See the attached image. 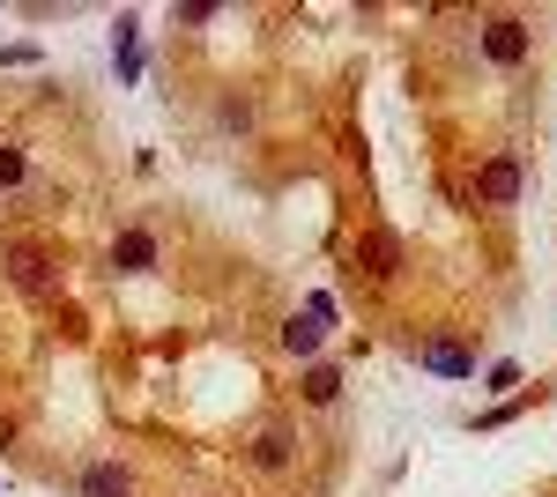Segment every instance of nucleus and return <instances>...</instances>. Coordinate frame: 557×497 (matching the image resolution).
Here are the masks:
<instances>
[{
	"label": "nucleus",
	"instance_id": "nucleus-2",
	"mask_svg": "<svg viewBox=\"0 0 557 497\" xmlns=\"http://www.w3.org/2000/svg\"><path fill=\"white\" fill-rule=\"evenodd\" d=\"M357 268H364L372 283H394V275H401V238H394V231H364V238H357Z\"/></svg>",
	"mask_w": 557,
	"mask_h": 497
},
{
	"label": "nucleus",
	"instance_id": "nucleus-4",
	"mask_svg": "<svg viewBox=\"0 0 557 497\" xmlns=\"http://www.w3.org/2000/svg\"><path fill=\"white\" fill-rule=\"evenodd\" d=\"M246 460H253L260 475H275V468H290V460H298V431H290V423H268V431H260L253 446H246Z\"/></svg>",
	"mask_w": 557,
	"mask_h": 497
},
{
	"label": "nucleus",
	"instance_id": "nucleus-8",
	"mask_svg": "<svg viewBox=\"0 0 557 497\" xmlns=\"http://www.w3.org/2000/svg\"><path fill=\"white\" fill-rule=\"evenodd\" d=\"M417 364H431V372H446V378H469L475 372V357L461 349V341H424V349H417Z\"/></svg>",
	"mask_w": 557,
	"mask_h": 497
},
{
	"label": "nucleus",
	"instance_id": "nucleus-10",
	"mask_svg": "<svg viewBox=\"0 0 557 497\" xmlns=\"http://www.w3.org/2000/svg\"><path fill=\"white\" fill-rule=\"evenodd\" d=\"M335 394H343V378H335V372H312V378H305V401H320V409H327Z\"/></svg>",
	"mask_w": 557,
	"mask_h": 497
},
{
	"label": "nucleus",
	"instance_id": "nucleus-9",
	"mask_svg": "<svg viewBox=\"0 0 557 497\" xmlns=\"http://www.w3.org/2000/svg\"><path fill=\"white\" fill-rule=\"evenodd\" d=\"M283 349H290V357H312V349H320V320H290V327H283Z\"/></svg>",
	"mask_w": 557,
	"mask_h": 497
},
{
	"label": "nucleus",
	"instance_id": "nucleus-1",
	"mask_svg": "<svg viewBox=\"0 0 557 497\" xmlns=\"http://www.w3.org/2000/svg\"><path fill=\"white\" fill-rule=\"evenodd\" d=\"M8 283H15L23 297H52L60 290V268H52L45 246H8Z\"/></svg>",
	"mask_w": 557,
	"mask_h": 497
},
{
	"label": "nucleus",
	"instance_id": "nucleus-7",
	"mask_svg": "<svg viewBox=\"0 0 557 497\" xmlns=\"http://www.w3.org/2000/svg\"><path fill=\"white\" fill-rule=\"evenodd\" d=\"M75 483H83V497H127V490H134V475L120 468V460H89Z\"/></svg>",
	"mask_w": 557,
	"mask_h": 497
},
{
	"label": "nucleus",
	"instance_id": "nucleus-5",
	"mask_svg": "<svg viewBox=\"0 0 557 497\" xmlns=\"http://www.w3.org/2000/svg\"><path fill=\"white\" fill-rule=\"evenodd\" d=\"M483 52H491L498 67H520V60H528V23H513V15H491V23H483Z\"/></svg>",
	"mask_w": 557,
	"mask_h": 497
},
{
	"label": "nucleus",
	"instance_id": "nucleus-3",
	"mask_svg": "<svg viewBox=\"0 0 557 497\" xmlns=\"http://www.w3.org/2000/svg\"><path fill=\"white\" fill-rule=\"evenodd\" d=\"M475 201L483 208H513L520 201V164L513 157H491V164L475 171Z\"/></svg>",
	"mask_w": 557,
	"mask_h": 497
},
{
	"label": "nucleus",
	"instance_id": "nucleus-6",
	"mask_svg": "<svg viewBox=\"0 0 557 497\" xmlns=\"http://www.w3.org/2000/svg\"><path fill=\"white\" fill-rule=\"evenodd\" d=\"M112 268H120V275H149V268H157V238H149L141 223L120 231V238H112Z\"/></svg>",
	"mask_w": 557,
	"mask_h": 497
},
{
	"label": "nucleus",
	"instance_id": "nucleus-11",
	"mask_svg": "<svg viewBox=\"0 0 557 497\" xmlns=\"http://www.w3.org/2000/svg\"><path fill=\"white\" fill-rule=\"evenodd\" d=\"M23 171H30V164H23V149L8 141V149H0V186H23Z\"/></svg>",
	"mask_w": 557,
	"mask_h": 497
}]
</instances>
